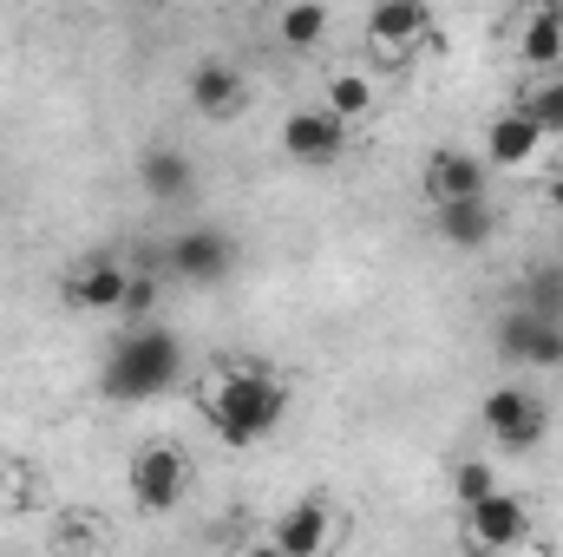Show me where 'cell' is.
Returning <instances> with one entry per match:
<instances>
[{
    "instance_id": "obj_15",
    "label": "cell",
    "mask_w": 563,
    "mask_h": 557,
    "mask_svg": "<svg viewBox=\"0 0 563 557\" xmlns=\"http://www.w3.org/2000/svg\"><path fill=\"white\" fill-rule=\"evenodd\" d=\"M518 59L531 73H558L563 66V7L558 0H531L518 20Z\"/></svg>"
},
{
    "instance_id": "obj_25",
    "label": "cell",
    "mask_w": 563,
    "mask_h": 557,
    "mask_svg": "<svg viewBox=\"0 0 563 557\" xmlns=\"http://www.w3.org/2000/svg\"><path fill=\"white\" fill-rule=\"evenodd\" d=\"M7 492H13V466H0V505H7Z\"/></svg>"
},
{
    "instance_id": "obj_7",
    "label": "cell",
    "mask_w": 563,
    "mask_h": 557,
    "mask_svg": "<svg viewBox=\"0 0 563 557\" xmlns=\"http://www.w3.org/2000/svg\"><path fill=\"white\" fill-rule=\"evenodd\" d=\"M465 538H472L478 551H518V545L531 538V505L498 485V492H485L478 505H465Z\"/></svg>"
},
{
    "instance_id": "obj_1",
    "label": "cell",
    "mask_w": 563,
    "mask_h": 557,
    "mask_svg": "<svg viewBox=\"0 0 563 557\" xmlns=\"http://www.w3.org/2000/svg\"><path fill=\"white\" fill-rule=\"evenodd\" d=\"M203 419L223 446H263L288 419V387L263 368H217V381L203 387Z\"/></svg>"
},
{
    "instance_id": "obj_11",
    "label": "cell",
    "mask_w": 563,
    "mask_h": 557,
    "mask_svg": "<svg viewBox=\"0 0 563 557\" xmlns=\"http://www.w3.org/2000/svg\"><path fill=\"white\" fill-rule=\"evenodd\" d=\"M432 237L452 250H485L498 237V204L492 197H445V204H432Z\"/></svg>"
},
{
    "instance_id": "obj_19",
    "label": "cell",
    "mask_w": 563,
    "mask_h": 557,
    "mask_svg": "<svg viewBox=\"0 0 563 557\" xmlns=\"http://www.w3.org/2000/svg\"><path fill=\"white\" fill-rule=\"evenodd\" d=\"M321 106H328L334 119H347V125H361V119H374V106H380V92H374V79H367V73H334V79L321 86Z\"/></svg>"
},
{
    "instance_id": "obj_3",
    "label": "cell",
    "mask_w": 563,
    "mask_h": 557,
    "mask_svg": "<svg viewBox=\"0 0 563 557\" xmlns=\"http://www.w3.org/2000/svg\"><path fill=\"white\" fill-rule=\"evenodd\" d=\"M492 354L511 368H563V321L538 315L531 302H511L492 328Z\"/></svg>"
},
{
    "instance_id": "obj_13",
    "label": "cell",
    "mask_w": 563,
    "mask_h": 557,
    "mask_svg": "<svg viewBox=\"0 0 563 557\" xmlns=\"http://www.w3.org/2000/svg\"><path fill=\"white\" fill-rule=\"evenodd\" d=\"M485 184H492V164L478 151L445 144V151L426 157V197L432 204H445V197H485Z\"/></svg>"
},
{
    "instance_id": "obj_6",
    "label": "cell",
    "mask_w": 563,
    "mask_h": 557,
    "mask_svg": "<svg viewBox=\"0 0 563 557\" xmlns=\"http://www.w3.org/2000/svg\"><path fill=\"white\" fill-rule=\"evenodd\" d=\"M125 485H132V505H139V512H177L184 492H190V459H184L170 439H151V446H139Z\"/></svg>"
},
{
    "instance_id": "obj_12",
    "label": "cell",
    "mask_w": 563,
    "mask_h": 557,
    "mask_svg": "<svg viewBox=\"0 0 563 557\" xmlns=\"http://www.w3.org/2000/svg\"><path fill=\"white\" fill-rule=\"evenodd\" d=\"M190 106H197V119L230 125V119L250 106V86H243V73H236L230 59H203V66L190 73Z\"/></svg>"
},
{
    "instance_id": "obj_4",
    "label": "cell",
    "mask_w": 563,
    "mask_h": 557,
    "mask_svg": "<svg viewBox=\"0 0 563 557\" xmlns=\"http://www.w3.org/2000/svg\"><path fill=\"white\" fill-rule=\"evenodd\" d=\"M367 46H374V59L407 66L420 46H439V20H432L426 0H374V13H367Z\"/></svg>"
},
{
    "instance_id": "obj_17",
    "label": "cell",
    "mask_w": 563,
    "mask_h": 557,
    "mask_svg": "<svg viewBox=\"0 0 563 557\" xmlns=\"http://www.w3.org/2000/svg\"><path fill=\"white\" fill-rule=\"evenodd\" d=\"M139 184H144V197H157V204H184L197 190V164L177 144H151L139 157Z\"/></svg>"
},
{
    "instance_id": "obj_10",
    "label": "cell",
    "mask_w": 563,
    "mask_h": 557,
    "mask_svg": "<svg viewBox=\"0 0 563 557\" xmlns=\"http://www.w3.org/2000/svg\"><path fill=\"white\" fill-rule=\"evenodd\" d=\"M334 545V499L308 492L301 505H288L276 518V551L282 557H321Z\"/></svg>"
},
{
    "instance_id": "obj_5",
    "label": "cell",
    "mask_w": 563,
    "mask_h": 557,
    "mask_svg": "<svg viewBox=\"0 0 563 557\" xmlns=\"http://www.w3.org/2000/svg\"><path fill=\"white\" fill-rule=\"evenodd\" d=\"M478 414H485V433H492L505 452H531V446H544V433H551V407H544L531 387H518V381L492 387Z\"/></svg>"
},
{
    "instance_id": "obj_18",
    "label": "cell",
    "mask_w": 563,
    "mask_h": 557,
    "mask_svg": "<svg viewBox=\"0 0 563 557\" xmlns=\"http://www.w3.org/2000/svg\"><path fill=\"white\" fill-rule=\"evenodd\" d=\"M328 33H334V13H328V0H282L276 40L288 46V53H314Z\"/></svg>"
},
{
    "instance_id": "obj_20",
    "label": "cell",
    "mask_w": 563,
    "mask_h": 557,
    "mask_svg": "<svg viewBox=\"0 0 563 557\" xmlns=\"http://www.w3.org/2000/svg\"><path fill=\"white\" fill-rule=\"evenodd\" d=\"M525 112L544 125V139H563V73H544V86H531Z\"/></svg>"
},
{
    "instance_id": "obj_21",
    "label": "cell",
    "mask_w": 563,
    "mask_h": 557,
    "mask_svg": "<svg viewBox=\"0 0 563 557\" xmlns=\"http://www.w3.org/2000/svg\"><path fill=\"white\" fill-rule=\"evenodd\" d=\"M485 492H498L492 459H459V466H452V499H459V505H478Z\"/></svg>"
},
{
    "instance_id": "obj_8",
    "label": "cell",
    "mask_w": 563,
    "mask_h": 557,
    "mask_svg": "<svg viewBox=\"0 0 563 557\" xmlns=\"http://www.w3.org/2000/svg\"><path fill=\"white\" fill-rule=\"evenodd\" d=\"M282 151L295 157V164H334L341 151H347V119H334L328 106H301V112H288L282 119Z\"/></svg>"
},
{
    "instance_id": "obj_2",
    "label": "cell",
    "mask_w": 563,
    "mask_h": 557,
    "mask_svg": "<svg viewBox=\"0 0 563 557\" xmlns=\"http://www.w3.org/2000/svg\"><path fill=\"white\" fill-rule=\"evenodd\" d=\"M184 368V341L170 328H125V341H112L106 354V401H157Z\"/></svg>"
},
{
    "instance_id": "obj_14",
    "label": "cell",
    "mask_w": 563,
    "mask_h": 557,
    "mask_svg": "<svg viewBox=\"0 0 563 557\" xmlns=\"http://www.w3.org/2000/svg\"><path fill=\"white\" fill-rule=\"evenodd\" d=\"M538 151H544V125H538L525 106H511V112L492 119V132H485V164H498V171H525Z\"/></svg>"
},
{
    "instance_id": "obj_24",
    "label": "cell",
    "mask_w": 563,
    "mask_h": 557,
    "mask_svg": "<svg viewBox=\"0 0 563 557\" xmlns=\"http://www.w3.org/2000/svg\"><path fill=\"white\" fill-rule=\"evenodd\" d=\"M544 197H551V210H558V217H563V177H558V184H551V190H544Z\"/></svg>"
},
{
    "instance_id": "obj_22",
    "label": "cell",
    "mask_w": 563,
    "mask_h": 557,
    "mask_svg": "<svg viewBox=\"0 0 563 557\" xmlns=\"http://www.w3.org/2000/svg\"><path fill=\"white\" fill-rule=\"evenodd\" d=\"M518 302H531L538 315H558V321H563V263H551V270H531Z\"/></svg>"
},
{
    "instance_id": "obj_9",
    "label": "cell",
    "mask_w": 563,
    "mask_h": 557,
    "mask_svg": "<svg viewBox=\"0 0 563 557\" xmlns=\"http://www.w3.org/2000/svg\"><path fill=\"white\" fill-rule=\"evenodd\" d=\"M170 276L177 282H223L236 270V243L223 237V230H184V237H170Z\"/></svg>"
},
{
    "instance_id": "obj_16",
    "label": "cell",
    "mask_w": 563,
    "mask_h": 557,
    "mask_svg": "<svg viewBox=\"0 0 563 557\" xmlns=\"http://www.w3.org/2000/svg\"><path fill=\"white\" fill-rule=\"evenodd\" d=\"M125 282H132L125 263L99 256V263H86V270L66 276V302H73L79 315H119V308H125Z\"/></svg>"
},
{
    "instance_id": "obj_23",
    "label": "cell",
    "mask_w": 563,
    "mask_h": 557,
    "mask_svg": "<svg viewBox=\"0 0 563 557\" xmlns=\"http://www.w3.org/2000/svg\"><path fill=\"white\" fill-rule=\"evenodd\" d=\"M157 308V276H132L125 282V308L119 315H151Z\"/></svg>"
}]
</instances>
